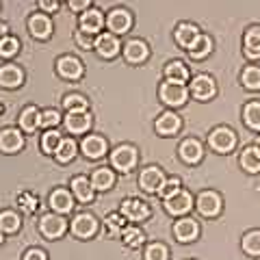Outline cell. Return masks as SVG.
Returning <instances> with one entry per match:
<instances>
[{"instance_id": "1", "label": "cell", "mask_w": 260, "mask_h": 260, "mask_svg": "<svg viewBox=\"0 0 260 260\" xmlns=\"http://www.w3.org/2000/svg\"><path fill=\"white\" fill-rule=\"evenodd\" d=\"M237 133L230 126H217L208 135V148L215 154H230L237 148Z\"/></svg>"}, {"instance_id": "2", "label": "cell", "mask_w": 260, "mask_h": 260, "mask_svg": "<svg viewBox=\"0 0 260 260\" xmlns=\"http://www.w3.org/2000/svg\"><path fill=\"white\" fill-rule=\"evenodd\" d=\"M137 162H139V152L130 143H121L111 152V165H113V169H117L119 174L133 172L137 167Z\"/></svg>"}, {"instance_id": "3", "label": "cell", "mask_w": 260, "mask_h": 260, "mask_svg": "<svg viewBox=\"0 0 260 260\" xmlns=\"http://www.w3.org/2000/svg\"><path fill=\"white\" fill-rule=\"evenodd\" d=\"M195 208H198V213L206 219L219 217V213H221V208H223L221 193H217L213 189H204L198 198H195Z\"/></svg>"}, {"instance_id": "4", "label": "cell", "mask_w": 260, "mask_h": 260, "mask_svg": "<svg viewBox=\"0 0 260 260\" xmlns=\"http://www.w3.org/2000/svg\"><path fill=\"white\" fill-rule=\"evenodd\" d=\"M189 89L184 85H176V83H160L158 87V98L160 102L169 109H178V107H184L186 100H189Z\"/></svg>"}, {"instance_id": "5", "label": "cell", "mask_w": 260, "mask_h": 260, "mask_svg": "<svg viewBox=\"0 0 260 260\" xmlns=\"http://www.w3.org/2000/svg\"><path fill=\"white\" fill-rule=\"evenodd\" d=\"M119 213H121V217H124V219H128V221L141 223V221H148V219L152 217V208H150V204H145L143 200L128 198V200L121 202Z\"/></svg>"}, {"instance_id": "6", "label": "cell", "mask_w": 260, "mask_h": 260, "mask_svg": "<svg viewBox=\"0 0 260 260\" xmlns=\"http://www.w3.org/2000/svg\"><path fill=\"white\" fill-rule=\"evenodd\" d=\"M107 28L111 35H126V32L133 28V13L124 7H115L107 13Z\"/></svg>"}, {"instance_id": "7", "label": "cell", "mask_w": 260, "mask_h": 260, "mask_svg": "<svg viewBox=\"0 0 260 260\" xmlns=\"http://www.w3.org/2000/svg\"><path fill=\"white\" fill-rule=\"evenodd\" d=\"M72 234H74L76 239H93L98 234V228H100V223H98V219L91 215V213H78L74 219H72Z\"/></svg>"}, {"instance_id": "8", "label": "cell", "mask_w": 260, "mask_h": 260, "mask_svg": "<svg viewBox=\"0 0 260 260\" xmlns=\"http://www.w3.org/2000/svg\"><path fill=\"white\" fill-rule=\"evenodd\" d=\"M191 95L198 102H208L217 95V83L210 74H198L191 80Z\"/></svg>"}, {"instance_id": "9", "label": "cell", "mask_w": 260, "mask_h": 260, "mask_svg": "<svg viewBox=\"0 0 260 260\" xmlns=\"http://www.w3.org/2000/svg\"><path fill=\"white\" fill-rule=\"evenodd\" d=\"M39 232L50 241L61 239L63 234L68 232V221H65V217L56 215V213H48L39 219Z\"/></svg>"}, {"instance_id": "10", "label": "cell", "mask_w": 260, "mask_h": 260, "mask_svg": "<svg viewBox=\"0 0 260 260\" xmlns=\"http://www.w3.org/2000/svg\"><path fill=\"white\" fill-rule=\"evenodd\" d=\"M83 72H85L83 61L74 54H63L56 59V74L63 80H80Z\"/></svg>"}, {"instance_id": "11", "label": "cell", "mask_w": 260, "mask_h": 260, "mask_svg": "<svg viewBox=\"0 0 260 260\" xmlns=\"http://www.w3.org/2000/svg\"><path fill=\"white\" fill-rule=\"evenodd\" d=\"M174 239L178 243H182V245L198 241L200 239V223L195 221L193 217H180L174 223Z\"/></svg>"}, {"instance_id": "12", "label": "cell", "mask_w": 260, "mask_h": 260, "mask_svg": "<svg viewBox=\"0 0 260 260\" xmlns=\"http://www.w3.org/2000/svg\"><path fill=\"white\" fill-rule=\"evenodd\" d=\"M178 156H180L186 165H198V162L204 158V145H202L200 139H195V137H186V139H182L180 145H178Z\"/></svg>"}, {"instance_id": "13", "label": "cell", "mask_w": 260, "mask_h": 260, "mask_svg": "<svg viewBox=\"0 0 260 260\" xmlns=\"http://www.w3.org/2000/svg\"><path fill=\"white\" fill-rule=\"evenodd\" d=\"M148 56H150V46L145 44L143 39L133 37V39H128V42L124 44V59H126V63L141 65V63L148 61Z\"/></svg>"}, {"instance_id": "14", "label": "cell", "mask_w": 260, "mask_h": 260, "mask_svg": "<svg viewBox=\"0 0 260 260\" xmlns=\"http://www.w3.org/2000/svg\"><path fill=\"white\" fill-rule=\"evenodd\" d=\"M180 128H182V117L174 111H165L154 121V130H156V135H160V137H176L180 133Z\"/></svg>"}, {"instance_id": "15", "label": "cell", "mask_w": 260, "mask_h": 260, "mask_svg": "<svg viewBox=\"0 0 260 260\" xmlns=\"http://www.w3.org/2000/svg\"><path fill=\"white\" fill-rule=\"evenodd\" d=\"M104 24H107V18H104V13L100 9H87L85 13H80L78 30L85 32V35H100Z\"/></svg>"}, {"instance_id": "16", "label": "cell", "mask_w": 260, "mask_h": 260, "mask_svg": "<svg viewBox=\"0 0 260 260\" xmlns=\"http://www.w3.org/2000/svg\"><path fill=\"white\" fill-rule=\"evenodd\" d=\"M162 206H165V210L172 217H184L189 210L195 206V198L189 193V191H180L178 195H174L172 200H165L162 202Z\"/></svg>"}, {"instance_id": "17", "label": "cell", "mask_w": 260, "mask_h": 260, "mask_svg": "<svg viewBox=\"0 0 260 260\" xmlns=\"http://www.w3.org/2000/svg\"><path fill=\"white\" fill-rule=\"evenodd\" d=\"M93 50L98 52L100 59H115L121 50V44L115 35H111V32H100L93 42Z\"/></svg>"}, {"instance_id": "18", "label": "cell", "mask_w": 260, "mask_h": 260, "mask_svg": "<svg viewBox=\"0 0 260 260\" xmlns=\"http://www.w3.org/2000/svg\"><path fill=\"white\" fill-rule=\"evenodd\" d=\"M80 152L85 154V158L98 160L109 152V141L104 139L102 135H87L85 139L80 141Z\"/></svg>"}, {"instance_id": "19", "label": "cell", "mask_w": 260, "mask_h": 260, "mask_svg": "<svg viewBox=\"0 0 260 260\" xmlns=\"http://www.w3.org/2000/svg\"><path fill=\"white\" fill-rule=\"evenodd\" d=\"M63 124H65V130H68L70 135H85L91 130L93 119L87 111H76V113H68L63 119Z\"/></svg>"}, {"instance_id": "20", "label": "cell", "mask_w": 260, "mask_h": 260, "mask_svg": "<svg viewBox=\"0 0 260 260\" xmlns=\"http://www.w3.org/2000/svg\"><path fill=\"white\" fill-rule=\"evenodd\" d=\"M165 182V174L162 169L156 165H150V167H143L141 174H139V186L145 193H158L160 184Z\"/></svg>"}, {"instance_id": "21", "label": "cell", "mask_w": 260, "mask_h": 260, "mask_svg": "<svg viewBox=\"0 0 260 260\" xmlns=\"http://www.w3.org/2000/svg\"><path fill=\"white\" fill-rule=\"evenodd\" d=\"M48 202H50V208L56 215H68L74 210V195H72L70 189H65V186H56L50 193V200Z\"/></svg>"}, {"instance_id": "22", "label": "cell", "mask_w": 260, "mask_h": 260, "mask_svg": "<svg viewBox=\"0 0 260 260\" xmlns=\"http://www.w3.org/2000/svg\"><path fill=\"white\" fill-rule=\"evenodd\" d=\"M70 189H72L74 200L83 202V204H91V202L95 200V189H93V184L87 176H74L70 180Z\"/></svg>"}, {"instance_id": "23", "label": "cell", "mask_w": 260, "mask_h": 260, "mask_svg": "<svg viewBox=\"0 0 260 260\" xmlns=\"http://www.w3.org/2000/svg\"><path fill=\"white\" fill-rule=\"evenodd\" d=\"M52 30H54V24L52 20L48 18V15L44 13H32L30 18H28V32H30V37H35V39H48L52 35Z\"/></svg>"}, {"instance_id": "24", "label": "cell", "mask_w": 260, "mask_h": 260, "mask_svg": "<svg viewBox=\"0 0 260 260\" xmlns=\"http://www.w3.org/2000/svg\"><path fill=\"white\" fill-rule=\"evenodd\" d=\"M243 54L247 61H258L260 59V26L254 24L245 30L243 35Z\"/></svg>"}, {"instance_id": "25", "label": "cell", "mask_w": 260, "mask_h": 260, "mask_svg": "<svg viewBox=\"0 0 260 260\" xmlns=\"http://www.w3.org/2000/svg\"><path fill=\"white\" fill-rule=\"evenodd\" d=\"M24 148V137L18 128H5L0 130V152L15 154Z\"/></svg>"}, {"instance_id": "26", "label": "cell", "mask_w": 260, "mask_h": 260, "mask_svg": "<svg viewBox=\"0 0 260 260\" xmlns=\"http://www.w3.org/2000/svg\"><path fill=\"white\" fill-rule=\"evenodd\" d=\"M239 165L245 174H251V176L260 174V150L254 143L243 148V152L239 154Z\"/></svg>"}, {"instance_id": "27", "label": "cell", "mask_w": 260, "mask_h": 260, "mask_svg": "<svg viewBox=\"0 0 260 260\" xmlns=\"http://www.w3.org/2000/svg\"><path fill=\"white\" fill-rule=\"evenodd\" d=\"M24 83V72L22 68L13 63H5L0 65V87H7V89H18Z\"/></svg>"}, {"instance_id": "28", "label": "cell", "mask_w": 260, "mask_h": 260, "mask_svg": "<svg viewBox=\"0 0 260 260\" xmlns=\"http://www.w3.org/2000/svg\"><path fill=\"white\" fill-rule=\"evenodd\" d=\"M162 74H165V80L167 83H176V85H186L189 83V68L182 63V61H169L165 65V70H162Z\"/></svg>"}, {"instance_id": "29", "label": "cell", "mask_w": 260, "mask_h": 260, "mask_svg": "<svg viewBox=\"0 0 260 260\" xmlns=\"http://www.w3.org/2000/svg\"><path fill=\"white\" fill-rule=\"evenodd\" d=\"M198 35H200V28L195 26L193 22H180L176 26V32H174L176 44L180 46V48H184V50H189L191 44L198 39Z\"/></svg>"}, {"instance_id": "30", "label": "cell", "mask_w": 260, "mask_h": 260, "mask_svg": "<svg viewBox=\"0 0 260 260\" xmlns=\"http://www.w3.org/2000/svg\"><path fill=\"white\" fill-rule=\"evenodd\" d=\"M213 48H215V44H213V37L210 35H204V32H200L198 35V39L191 44V48L186 52H189V56L193 61H204L206 56L213 52Z\"/></svg>"}, {"instance_id": "31", "label": "cell", "mask_w": 260, "mask_h": 260, "mask_svg": "<svg viewBox=\"0 0 260 260\" xmlns=\"http://www.w3.org/2000/svg\"><path fill=\"white\" fill-rule=\"evenodd\" d=\"M20 128L24 133H35L37 128H42V111L37 107H24L20 113Z\"/></svg>"}, {"instance_id": "32", "label": "cell", "mask_w": 260, "mask_h": 260, "mask_svg": "<svg viewBox=\"0 0 260 260\" xmlns=\"http://www.w3.org/2000/svg\"><path fill=\"white\" fill-rule=\"evenodd\" d=\"M89 180H91L95 191L104 193V191H111L113 186H115V174H113V169H109V167H98Z\"/></svg>"}, {"instance_id": "33", "label": "cell", "mask_w": 260, "mask_h": 260, "mask_svg": "<svg viewBox=\"0 0 260 260\" xmlns=\"http://www.w3.org/2000/svg\"><path fill=\"white\" fill-rule=\"evenodd\" d=\"M243 124H245L249 130H256L260 133V100H249L243 104Z\"/></svg>"}, {"instance_id": "34", "label": "cell", "mask_w": 260, "mask_h": 260, "mask_svg": "<svg viewBox=\"0 0 260 260\" xmlns=\"http://www.w3.org/2000/svg\"><path fill=\"white\" fill-rule=\"evenodd\" d=\"M241 85L247 91H260V65L249 63L241 72Z\"/></svg>"}, {"instance_id": "35", "label": "cell", "mask_w": 260, "mask_h": 260, "mask_svg": "<svg viewBox=\"0 0 260 260\" xmlns=\"http://www.w3.org/2000/svg\"><path fill=\"white\" fill-rule=\"evenodd\" d=\"M241 249L249 258H260V230H247L241 239Z\"/></svg>"}, {"instance_id": "36", "label": "cell", "mask_w": 260, "mask_h": 260, "mask_svg": "<svg viewBox=\"0 0 260 260\" xmlns=\"http://www.w3.org/2000/svg\"><path fill=\"white\" fill-rule=\"evenodd\" d=\"M121 241H124L126 247L137 249V247H141L145 243V232L141 230L139 225H126L124 232H121Z\"/></svg>"}, {"instance_id": "37", "label": "cell", "mask_w": 260, "mask_h": 260, "mask_svg": "<svg viewBox=\"0 0 260 260\" xmlns=\"http://www.w3.org/2000/svg\"><path fill=\"white\" fill-rule=\"evenodd\" d=\"M76 154H78L76 141L70 139V137H65V139L61 141V145L56 148V152H54V158L59 160V162H70V160L76 158Z\"/></svg>"}, {"instance_id": "38", "label": "cell", "mask_w": 260, "mask_h": 260, "mask_svg": "<svg viewBox=\"0 0 260 260\" xmlns=\"http://www.w3.org/2000/svg\"><path fill=\"white\" fill-rule=\"evenodd\" d=\"M124 228H126V219L121 217V213H111V215H107V219H104V230H107V234L111 239L121 237Z\"/></svg>"}, {"instance_id": "39", "label": "cell", "mask_w": 260, "mask_h": 260, "mask_svg": "<svg viewBox=\"0 0 260 260\" xmlns=\"http://www.w3.org/2000/svg\"><path fill=\"white\" fill-rule=\"evenodd\" d=\"M20 225H22V219L15 210H3L0 213V232H5V234L18 232Z\"/></svg>"}, {"instance_id": "40", "label": "cell", "mask_w": 260, "mask_h": 260, "mask_svg": "<svg viewBox=\"0 0 260 260\" xmlns=\"http://www.w3.org/2000/svg\"><path fill=\"white\" fill-rule=\"evenodd\" d=\"M143 260H169V249L165 243L154 241L143 247Z\"/></svg>"}, {"instance_id": "41", "label": "cell", "mask_w": 260, "mask_h": 260, "mask_svg": "<svg viewBox=\"0 0 260 260\" xmlns=\"http://www.w3.org/2000/svg\"><path fill=\"white\" fill-rule=\"evenodd\" d=\"M182 191V182H180V178H176V176H172V178H165V182L160 184V189H158V198L165 202V200H172L174 195H178Z\"/></svg>"}, {"instance_id": "42", "label": "cell", "mask_w": 260, "mask_h": 260, "mask_svg": "<svg viewBox=\"0 0 260 260\" xmlns=\"http://www.w3.org/2000/svg\"><path fill=\"white\" fill-rule=\"evenodd\" d=\"M63 109L68 113H76V111H89V100L80 93H68L63 98Z\"/></svg>"}, {"instance_id": "43", "label": "cell", "mask_w": 260, "mask_h": 260, "mask_svg": "<svg viewBox=\"0 0 260 260\" xmlns=\"http://www.w3.org/2000/svg\"><path fill=\"white\" fill-rule=\"evenodd\" d=\"M61 141H63V137H61V133L59 130H46V133L42 135V150H44V154H54L56 152V148L61 145Z\"/></svg>"}, {"instance_id": "44", "label": "cell", "mask_w": 260, "mask_h": 260, "mask_svg": "<svg viewBox=\"0 0 260 260\" xmlns=\"http://www.w3.org/2000/svg\"><path fill=\"white\" fill-rule=\"evenodd\" d=\"M20 50V39L18 37H11L7 35L3 42H0V56L3 59H11V56H15Z\"/></svg>"}, {"instance_id": "45", "label": "cell", "mask_w": 260, "mask_h": 260, "mask_svg": "<svg viewBox=\"0 0 260 260\" xmlns=\"http://www.w3.org/2000/svg\"><path fill=\"white\" fill-rule=\"evenodd\" d=\"M18 206L22 208V213H26V215L35 213V210H37V206H39V202H37V195H32V193H28V191L20 193V195H18Z\"/></svg>"}, {"instance_id": "46", "label": "cell", "mask_w": 260, "mask_h": 260, "mask_svg": "<svg viewBox=\"0 0 260 260\" xmlns=\"http://www.w3.org/2000/svg\"><path fill=\"white\" fill-rule=\"evenodd\" d=\"M61 121H63V117H61V113L56 109H44L42 111V128L54 130L56 126L61 124Z\"/></svg>"}, {"instance_id": "47", "label": "cell", "mask_w": 260, "mask_h": 260, "mask_svg": "<svg viewBox=\"0 0 260 260\" xmlns=\"http://www.w3.org/2000/svg\"><path fill=\"white\" fill-rule=\"evenodd\" d=\"M74 42L83 48V50H93V42H95V39H91V35H85V32L76 30L74 32Z\"/></svg>"}, {"instance_id": "48", "label": "cell", "mask_w": 260, "mask_h": 260, "mask_svg": "<svg viewBox=\"0 0 260 260\" xmlns=\"http://www.w3.org/2000/svg\"><path fill=\"white\" fill-rule=\"evenodd\" d=\"M24 260H48V256L42 247H30L24 251Z\"/></svg>"}, {"instance_id": "49", "label": "cell", "mask_w": 260, "mask_h": 260, "mask_svg": "<svg viewBox=\"0 0 260 260\" xmlns=\"http://www.w3.org/2000/svg\"><path fill=\"white\" fill-rule=\"evenodd\" d=\"M70 9L72 11H78V13H85L87 9H91V3L89 0H70Z\"/></svg>"}, {"instance_id": "50", "label": "cell", "mask_w": 260, "mask_h": 260, "mask_svg": "<svg viewBox=\"0 0 260 260\" xmlns=\"http://www.w3.org/2000/svg\"><path fill=\"white\" fill-rule=\"evenodd\" d=\"M59 3L56 0H42L39 3V9H44V11H48V13H54V11H59Z\"/></svg>"}, {"instance_id": "51", "label": "cell", "mask_w": 260, "mask_h": 260, "mask_svg": "<svg viewBox=\"0 0 260 260\" xmlns=\"http://www.w3.org/2000/svg\"><path fill=\"white\" fill-rule=\"evenodd\" d=\"M5 37H7V24H3V22H0V42H3Z\"/></svg>"}, {"instance_id": "52", "label": "cell", "mask_w": 260, "mask_h": 260, "mask_svg": "<svg viewBox=\"0 0 260 260\" xmlns=\"http://www.w3.org/2000/svg\"><path fill=\"white\" fill-rule=\"evenodd\" d=\"M254 145H256V148H258V150H260V135H258V137H256V141H254Z\"/></svg>"}, {"instance_id": "53", "label": "cell", "mask_w": 260, "mask_h": 260, "mask_svg": "<svg viewBox=\"0 0 260 260\" xmlns=\"http://www.w3.org/2000/svg\"><path fill=\"white\" fill-rule=\"evenodd\" d=\"M3 241H5V234H3V232H0V245H3Z\"/></svg>"}, {"instance_id": "54", "label": "cell", "mask_w": 260, "mask_h": 260, "mask_svg": "<svg viewBox=\"0 0 260 260\" xmlns=\"http://www.w3.org/2000/svg\"><path fill=\"white\" fill-rule=\"evenodd\" d=\"M0 113H3V104H0Z\"/></svg>"}]
</instances>
